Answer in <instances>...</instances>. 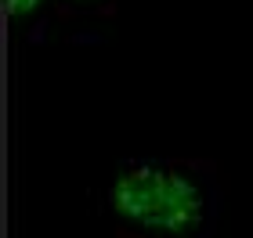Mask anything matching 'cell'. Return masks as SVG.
Here are the masks:
<instances>
[{
	"mask_svg": "<svg viewBox=\"0 0 253 238\" xmlns=\"http://www.w3.org/2000/svg\"><path fill=\"white\" fill-rule=\"evenodd\" d=\"M101 213L112 238H213L221 177L210 159L137 155L112 170Z\"/></svg>",
	"mask_w": 253,
	"mask_h": 238,
	"instance_id": "6da1fadb",
	"label": "cell"
},
{
	"mask_svg": "<svg viewBox=\"0 0 253 238\" xmlns=\"http://www.w3.org/2000/svg\"><path fill=\"white\" fill-rule=\"evenodd\" d=\"M7 18L18 40L43 43L47 29L58 22V11H54V0H7Z\"/></svg>",
	"mask_w": 253,
	"mask_h": 238,
	"instance_id": "7a4b0ae2",
	"label": "cell"
},
{
	"mask_svg": "<svg viewBox=\"0 0 253 238\" xmlns=\"http://www.w3.org/2000/svg\"><path fill=\"white\" fill-rule=\"evenodd\" d=\"M116 4L120 0H54V11L62 26H94L116 15Z\"/></svg>",
	"mask_w": 253,
	"mask_h": 238,
	"instance_id": "3957f363",
	"label": "cell"
}]
</instances>
